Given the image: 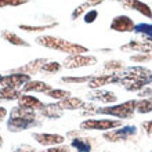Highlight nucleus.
<instances>
[{
    "instance_id": "obj_12",
    "label": "nucleus",
    "mask_w": 152,
    "mask_h": 152,
    "mask_svg": "<svg viewBox=\"0 0 152 152\" xmlns=\"http://www.w3.org/2000/svg\"><path fill=\"white\" fill-rule=\"evenodd\" d=\"M123 8H130V10H136L142 15L148 17V18H152V11L151 7H148V4L142 3L140 0H118Z\"/></svg>"
},
{
    "instance_id": "obj_3",
    "label": "nucleus",
    "mask_w": 152,
    "mask_h": 152,
    "mask_svg": "<svg viewBox=\"0 0 152 152\" xmlns=\"http://www.w3.org/2000/svg\"><path fill=\"white\" fill-rule=\"evenodd\" d=\"M137 100H129L124 101L122 104H115L112 107H104V108H97L94 113H100V115H109L115 116L118 119H130L134 112H136Z\"/></svg>"
},
{
    "instance_id": "obj_26",
    "label": "nucleus",
    "mask_w": 152,
    "mask_h": 152,
    "mask_svg": "<svg viewBox=\"0 0 152 152\" xmlns=\"http://www.w3.org/2000/svg\"><path fill=\"white\" fill-rule=\"evenodd\" d=\"M93 76H79V77H76V76H64L62 77V82H65V83H71V84H83L86 83V82H88V80L91 79Z\"/></svg>"
},
{
    "instance_id": "obj_16",
    "label": "nucleus",
    "mask_w": 152,
    "mask_h": 152,
    "mask_svg": "<svg viewBox=\"0 0 152 152\" xmlns=\"http://www.w3.org/2000/svg\"><path fill=\"white\" fill-rule=\"evenodd\" d=\"M47 62V60L46 58H37V60L35 61H31V62H28L26 65H24L22 68L17 69L15 72L17 73H26V75H36V73L42 72V69H43V65Z\"/></svg>"
},
{
    "instance_id": "obj_15",
    "label": "nucleus",
    "mask_w": 152,
    "mask_h": 152,
    "mask_svg": "<svg viewBox=\"0 0 152 152\" xmlns=\"http://www.w3.org/2000/svg\"><path fill=\"white\" fill-rule=\"evenodd\" d=\"M120 50L123 51H138V53H148L152 50V43L151 42H145V40H133L129 42L127 44H123Z\"/></svg>"
},
{
    "instance_id": "obj_25",
    "label": "nucleus",
    "mask_w": 152,
    "mask_h": 152,
    "mask_svg": "<svg viewBox=\"0 0 152 152\" xmlns=\"http://www.w3.org/2000/svg\"><path fill=\"white\" fill-rule=\"evenodd\" d=\"M104 68L113 75V73H119L124 66H123V64H122V61H107L104 65Z\"/></svg>"
},
{
    "instance_id": "obj_38",
    "label": "nucleus",
    "mask_w": 152,
    "mask_h": 152,
    "mask_svg": "<svg viewBox=\"0 0 152 152\" xmlns=\"http://www.w3.org/2000/svg\"><path fill=\"white\" fill-rule=\"evenodd\" d=\"M1 145H3V137L0 136V147H1Z\"/></svg>"
},
{
    "instance_id": "obj_30",
    "label": "nucleus",
    "mask_w": 152,
    "mask_h": 152,
    "mask_svg": "<svg viewBox=\"0 0 152 152\" xmlns=\"http://www.w3.org/2000/svg\"><path fill=\"white\" fill-rule=\"evenodd\" d=\"M98 17V11L97 10H88L86 14H84V22L86 24H93L96 18Z\"/></svg>"
},
{
    "instance_id": "obj_32",
    "label": "nucleus",
    "mask_w": 152,
    "mask_h": 152,
    "mask_svg": "<svg viewBox=\"0 0 152 152\" xmlns=\"http://www.w3.org/2000/svg\"><path fill=\"white\" fill-rule=\"evenodd\" d=\"M39 152H71V148L68 145H57V147H50L48 149L39 151Z\"/></svg>"
},
{
    "instance_id": "obj_4",
    "label": "nucleus",
    "mask_w": 152,
    "mask_h": 152,
    "mask_svg": "<svg viewBox=\"0 0 152 152\" xmlns=\"http://www.w3.org/2000/svg\"><path fill=\"white\" fill-rule=\"evenodd\" d=\"M122 126L119 119H87L80 123V130H100V132H109Z\"/></svg>"
},
{
    "instance_id": "obj_6",
    "label": "nucleus",
    "mask_w": 152,
    "mask_h": 152,
    "mask_svg": "<svg viewBox=\"0 0 152 152\" xmlns=\"http://www.w3.org/2000/svg\"><path fill=\"white\" fill-rule=\"evenodd\" d=\"M31 80V76L26 73H10L0 77V87H8L14 90H21Z\"/></svg>"
},
{
    "instance_id": "obj_11",
    "label": "nucleus",
    "mask_w": 152,
    "mask_h": 152,
    "mask_svg": "<svg viewBox=\"0 0 152 152\" xmlns=\"http://www.w3.org/2000/svg\"><path fill=\"white\" fill-rule=\"evenodd\" d=\"M119 80V73H105V75H98L93 76L91 79L88 80V87L91 90H98L100 87L105 86L109 83H118Z\"/></svg>"
},
{
    "instance_id": "obj_2",
    "label": "nucleus",
    "mask_w": 152,
    "mask_h": 152,
    "mask_svg": "<svg viewBox=\"0 0 152 152\" xmlns=\"http://www.w3.org/2000/svg\"><path fill=\"white\" fill-rule=\"evenodd\" d=\"M36 43L43 46V47L47 48H53V50H57V51L61 53H66L69 56H77V54H84L87 53L88 50L80 44L72 43V42H68V40L60 39V37L56 36H37L36 37Z\"/></svg>"
},
{
    "instance_id": "obj_28",
    "label": "nucleus",
    "mask_w": 152,
    "mask_h": 152,
    "mask_svg": "<svg viewBox=\"0 0 152 152\" xmlns=\"http://www.w3.org/2000/svg\"><path fill=\"white\" fill-rule=\"evenodd\" d=\"M61 69V64L57 62V61H50V62H46L43 65V69L42 72H46V73H57L58 71Z\"/></svg>"
},
{
    "instance_id": "obj_36",
    "label": "nucleus",
    "mask_w": 152,
    "mask_h": 152,
    "mask_svg": "<svg viewBox=\"0 0 152 152\" xmlns=\"http://www.w3.org/2000/svg\"><path fill=\"white\" fill-rule=\"evenodd\" d=\"M151 57H148V56H134V57H132V60L133 61H148Z\"/></svg>"
},
{
    "instance_id": "obj_29",
    "label": "nucleus",
    "mask_w": 152,
    "mask_h": 152,
    "mask_svg": "<svg viewBox=\"0 0 152 152\" xmlns=\"http://www.w3.org/2000/svg\"><path fill=\"white\" fill-rule=\"evenodd\" d=\"M90 7H91V6H90L87 1H86L84 4H82V6H79V7H76V10L72 12V20H76L77 17H80L82 14H84L86 11H88V10H90Z\"/></svg>"
},
{
    "instance_id": "obj_18",
    "label": "nucleus",
    "mask_w": 152,
    "mask_h": 152,
    "mask_svg": "<svg viewBox=\"0 0 152 152\" xmlns=\"http://www.w3.org/2000/svg\"><path fill=\"white\" fill-rule=\"evenodd\" d=\"M58 104L64 111H76V109H84L87 107V102H84L82 98L77 97H68L62 101H58Z\"/></svg>"
},
{
    "instance_id": "obj_1",
    "label": "nucleus",
    "mask_w": 152,
    "mask_h": 152,
    "mask_svg": "<svg viewBox=\"0 0 152 152\" xmlns=\"http://www.w3.org/2000/svg\"><path fill=\"white\" fill-rule=\"evenodd\" d=\"M151 82L152 72L141 66H133L122 75L119 73V80H118V83L122 84L129 91H140Z\"/></svg>"
},
{
    "instance_id": "obj_17",
    "label": "nucleus",
    "mask_w": 152,
    "mask_h": 152,
    "mask_svg": "<svg viewBox=\"0 0 152 152\" xmlns=\"http://www.w3.org/2000/svg\"><path fill=\"white\" fill-rule=\"evenodd\" d=\"M46 104H43L42 101L35 96H28V94H24L20 97L18 100V107H24V108H29L33 109V111H40Z\"/></svg>"
},
{
    "instance_id": "obj_13",
    "label": "nucleus",
    "mask_w": 152,
    "mask_h": 152,
    "mask_svg": "<svg viewBox=\"0 0 152 152\" xmlns=\"http://www.w3.org/2000/svg\"><path fill=\"white\" fill-rule=\"evenodd\" d=\"M88 98L91 101H98V102H104V104H115L118 101L115 93L108 91V90H93L88 94Z\"/></svg>"
},
{
    "instance_id": "obj_19",
    "label": "nucleus",
    "mask_w": 152,
    "mask_h": 152,
    "mask_svg": "<svg viewBox=\"0 0 152 152\" xmlns=\"http://www.w3.org/2000/svg\"><path fill=\"white\" fill-rule=\"evenodd\" d=\"M40 115L44 116V118H48V119H60L62 113H64V109L60 107V104H47L44 105L43 108L39 111Z\"/></svg>"
},
{
    "instance_id": "obj_21",
    "label": "nucleus",
    "mask_w": 152,
    "mask_h": 152,
    "mask_svg": "<svg viewBox=\"0 0 152 152\" xmlns=\"http://www.w3.org/2000/svg\"><path fill=\"white\" fill-rule=\"evenodd\" d=\"M1 37H3L6 42L14 44V46H22V47H29V43L25 42L22 37H20L18 35H15L14 32H10V31H3L1 32Z\"/></svg>"
},
{
    "instance_id": "obj_22",
    "label": "nucleus",
    "mask_w": 152,
    "mask_h": 152,
    "mask_svg": "<svg viewBox=\"0 0 152 152\" xmlns=\"http://www.w3.org/2000/svg\"><path fill=\"white\" fill-rule=\"evenodd\" d=\"M21 96H22L21 90H14V88H8V87H0V100L18 101Z\"/></svg>"
},
{
    "instance_id": "obj_35",
    "label": "nucleus",
    "mask_w": 152,
    "mask_h": 152,
    "mask_svg": "<svg viewBox=\"0 0 152 152\" xmlns=\"http://www.w3.org/2000/svg\"><path fill=\"white\" fill-rule=\"evenodd\" d=\"M7 115H8L7 108L0 107V122H4V120H6V118H7Z\"/></svg>"
},
{
    "instance_id": "obj_9",
    "label": "nucleus",
    "mask_w": 152,
    "mask_h": 152,
    "mask_svg": "<svg viewBox=\"0 0 152 152\" xmlns=\"http://www.w3.org/2000/svg\"><path fill=\"white\" fill-rule=\"evenodd\" d=\"M32 137L36 140L37 144L43 147H57L62 145L65 137L61 134H53V133H32Z\"/></svg>"
},
{
    "instance_id": "obj_34",
    "label": "nucleus",
    "mask_w": 152,
    "mask_h": 152,
    "mask_svg": "<svg viewBox=\"0 0 152 152\" xmlns=\"http://www.w3.org/2000/svg\"><path fill=\"white\" fill-rule=\"evenodd\" d=\"M142 126H144V129H145V132H147V134L152 137V120H149V122H145Z\"/></svg>"
},
{
    "instance_id": "obj_33",
    "label": "nucleus",
    "mask_w": 152,
    "mask_h": 152,
    "mask_svg": "<svg viewBox=\"0 0 152 152\" xmlns=\"http://www.w3.org/2000/svg\"><path fill=\"white\" fill-rule=\"evenodd\" d=\"M12 152H36V148H33L32 145L22 144V145H20V147H17Z\"/></svg>"
},
{
    "instance_id": "obj_37",
    "label": "nucleus",
    "mask_w": 152,
    "mask_h": 152,
    "mask_svg": "<svg viewBox=\"0 0 152 152\" xmlns=\"http://www.w3.org/2000/svg\"><path fill=\"white\" fill-rule=\"evenodd\" d=\"M104 1V0H87V3L90 4V6H97V4H101Z\"/></svg>"
},
{
    "instance_id": "obj_5",
    "label": "nucleus",
    "mask_w": 152,
    "mask_h": 152,
    "mask_svg": "<svg viewBox=\"0 0 152 152\" xmlns=\"http://www.w3.org/2000/svg\"><path fill=\"white\" fill-rule=\"evenodd\" d=\"M136 133V126H123V127H118L113 129V130H109V132H105L102 134V137L109 142H119V141H127Z\"/></svg>"
},
{
    "instance_id": "obj_39",
    "label": "nucleus",
    "mask_w": 152,
    "mask_h": 152,
    "mask_svg": "<svg viewBox=\"0 0 152 152\" xmlns=\"http://www.w3.org/2000/svg\"><path fill=\"white\" fill-rule=\"evenodd\" d=\"M0 77H1V75H0Z\"/></svg>"
},
{
    "instance_id": "obj_24",
    "label": "nucleus",
    "mask_w": 152,
    "mask_h": 152,
    "mask_svg": "<svg viewBox=\"0 0 152 152\" xmlns=\"http://www.w3.org/2000/svg\"><path fill=\"white\" fill-rule=\"evenodd\" d=\"M44 96H47L48 98H53V100L62 101V100H65V98L71 97V91H68V90H61V88H51V90L47 91Z\"/></svg>"
},
{
    "instance_id": "obj_8",
    "label": "nucleus",
    "mask_w": 152,
    "mask_h": 152,
    "mask_svg": "<svg viewBox=\"0 0 152 152\" xmlns=\"http://www.w3.org/2000/svg\"><path fill=\"white\" fill-rule=\"evenodd\" d=\"M39 120L37 118L35 119H29V118H10L7 122V129L12 133H18V132H24L28 130L31 127L39 126Z\"/></svg>"
},
{
    "instance_id": "obj_14",
    "label": "nucleus",
    "mask_w": 152,
    "mask_h": 152,
    "mask_svg": "<svg viewBox=\"0 0 152 152\" xmlns=\"http://www.w3.org/2000/svg\"><path fill=\"white\" fill-rule=\"evenodd\" d=\"M51 88H53L51 86L47 84L46 82H42V80H29L28 83L21 88V93H24V94L25 93H43V94H46Z\"/></svg>"
},
{
    "instance_id": "obj_7",
    "label": "nucleus",
    "mask_w": 152,
    "mask_h": 152,
    "mask_svg": "<svg viewBox=\"0 0 152 152\" xmlns=\"http://www.w3.org/2000/svg\"><path fill=\"white\" fill-rule=\"evenodd\" d=\"M97 64V58L93 56H84V54H77V56H69L64 61V66L66 69H77L83 66H91Z\"/></svg>"
},
{
    "instance_id": "obj_20",
    "label": "nucleus",
    "mask_w": 152,
    "mask_h": 152,
    "mask_svg": "<svg viewBox=\"0 0 152 152\" xmlns=\"http://www.w3.org/2000/svg\"><path fill=\"white\" fill-rule=\"evenodd\" d=\"M71 147L76 149V152H91L93 149L90 140L88 138H80V137H76L71 141Z\"/></svg>"
},
{
    "instance_id": "obj_10",
    "label": "nucleus",
    "mask_w": 152,
    "mask_h": 152,
    "mask_svg": "<svg viewBox=\"0 0 152 152\" xmlns=\"http://www.w3.org/2000/svg\"><path fill=\"white\" fill-rule=\"evenodd\" d=\"M111 29L116 32H133L136 29V25L133 20L127 15H118L111 22Z\"/></svg>"
},
{
    "instance_id": "obj_31",
    "label": "nucleus",
    "mask_w": 152,
    "mask_h": 152,
    "mask_svg": "<svg viewBox=\"0 0 152 152\" xmlns=\"http://www.w3.org/2000/svg\"><path fill=\"white\" fill-rule=\"evenodd\" d=\"M25 3H28V0H0V8L7 6H20Z\"/></svg>"
},
{
    "instance_id": "obj_27",
    "label": "nucleus",
    "mask_w": 152,
    "mask_h": 152,
    "mask_svg": "<svg viewBox=\"0 0 152 152\" xmlns=\"http://www.w3.org/2000/svg\"><path fill=\"white\" fill-rule=\"evenodd\" d=\"M56 24H50V25H43V26H31V25H20V29L25 31V32H43L46 29L54 28Z\"/></svg>"
},
{
    "instance_id": "obj_23",
    "label": "nucleus",
    "mask_w": 152,
    "mask_h": 152,
    "mask_svg": "<svg viewBox=\"0 0 152 152\" xmlns=\"http://www.w3.org/2000/svg\"><path fill=\"white\" fill-rule=\"evenodd\" d=\"M136 111H137V112H140V113H149V112H152V97H147V98L137 100Z\"/></svg>"
}]
</instances>
